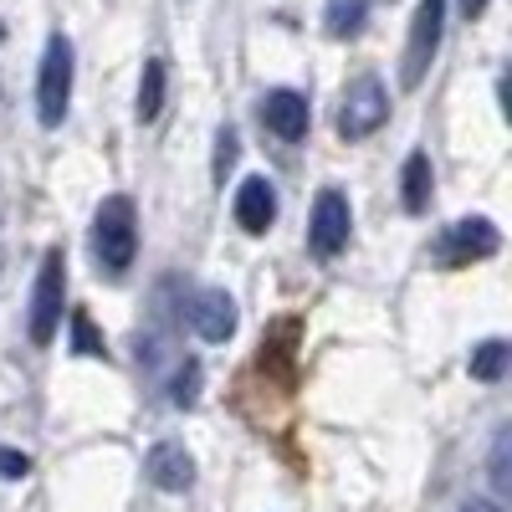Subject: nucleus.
Listing matches in <instances>:
<instances>
[{
  "mask_svg": "<svg viewBox=\"0 0 512 512\" xmlns=\"http://www.w3.org/2000/svg\"><path fill=\"white\" fill-rule=\"evenodd\" d=\"M72 354H82V359H108V344H103V333H98V323H93L88 308H72Z\"/></svg>",
  "mask_w": 512,
  "mask_h": 512,
  "instance_id": "dca6fc26",
  "label": "nucleus"
},
{
  "mask_svg": "<svg viewBox=\"0 0 512 512\" xmlns=\"http://www.w3.org/2000/svg\"><path fill=\"white\" fill-rule=\"evenodd\" d=\"M441 36H446V0H420L415 21H410V41H405V62H400V88L415 93L425 72H431L436 52H441Z\"/></svg>",
  "mask_w": 512,
  "mask_h": 512,
  "instance_id": "39448f33",
  "label": "nucleus"
},
{
  "mask_svg": "<svg viewBox=\"0 0 512 512\" xmlns=\"http://www.w3.org/2000/svg\"><path fill=\"white\" fill-rule=\"evenodd\" d=\"M507 446H512V436H507V425H502L497 441H492V487H497V497H507Z\"/></svg>",
  "mask_w": 512,
  "mask_h": 512,
  "instance_id": "6ab92c4d",
  "label": "nucleus"
},
{
  "mask_svg": "<svg viewBox=\"0 0 512 512\" xmlns=\"http://www.w3.org/2000/svg\"><path fill=\"white\" fill-rule=\"evenodd\" d=\"M0 41H6V31H0Z\"/></svg>",
  "mask_w": 512,
  "mask_h": 512,
  "instance_id": "5701e85b",
  "label": "nucleus"
},
{
  "mask_svg": "<svg viewBox=\"0 0 512 512\" xmlns=\"http://www.w3.org/2000/svg\"><path fill=\"white\" fill-rule=\"evenodd\" d=\"M262 123L272 128L277 139L297 144V139H308V123H313V108L303 93H292V88H272L262 98Z\"/></svg>",
  "mask_w": 512,
  "mask_h": 512,
  "instance_id": "1a4fd4ad",
  "label": "nucleus"
},
{
  "mask_svg": "<svg viewBox=\"0 0 512 512\" xmlns=\"http://www.w3.org/2000/svg\"><path fill=\"white\" fill-rule=\"evenodd\" d=\"M236 154H241V134H236L231 123H221V134H216V164H210V175H216V185H226V175H231Z\"/></svg>",
  "mask_w": 512,
  "mask_h": 512,
  "instance_id": "a211bd4d",
  "label": "nucleus"
},
{
  "mask_svg": "<svg viewBox=\"0 0 512 512\" xmlns=\"http://www.w3.org/2000/svg\"><path fill=\"white\" fill-rule=\"evenodd\" d=\"M164 88H169V67H164V57H149V62H144V77H139V103H134L139 123H154V118H159Z\"/></svg>",
  "mask_w": 512,
  "mask_h": 512,
  "instance_id": "4468645a",
  "label": "nucleus"
},
{
  "mask_svg": "<svg viewBox=\"0 0 512 512\" xmlns=\"http://www.w3.org/2000/svg\"><path fill=\"white\" fill-rule=\"evenodd\" d=\"M384 118H390V93H384V82L374 72H359L349 88H344V103H338V118H333L338 139L359 144V139L379 134Z\"/></svg>",
  "mask_w": 512,
  "mask_h": 512,
  "instance_id": "20e7f679",
  "label": "nucleus"
},
{
  "mask_svg": "<svg viewBox=\"0 0 512 512\" xmlns=\"http://www.w3.org/2000/svg\"><path fill=\"white\" fill-rule=\"evenodd\" d=\"M461 11H466V21H477L487 11V0H461Z\"/></svg>",
  "mask_w": 512,
  "mask_h": 512,
  "instance_id": "412c9836",
  "label": "nucleus"
},
{
  "mask_svg": "<svg viewBox=\"0 0 512 512\" xmlns=\"http://www.w3.org/2000/svg\"><path fill=\"white\" fill-rule=\"evenodd\" d=\"M169 400H175L180 410H190V405L200 400V364H195V359H185L180 374L169 379Z\"/></svg>",
  "mask_w": 512,
  "mask_h": 512,
  "instance_id": "f3484780",
  "label": "nucleus"
},
{
  "mask_svg": "<svg viewBox=\"0 0 512 512\" xmlns=\"http://www.w3.org/2000/svg\"><path fill=\"white\" fill-rule=\"evenodd\" d=\"M231 210H236V226H241L246 236H267L272 221H277V190H272V180H267V175L241 180Z\"/></svg>",
  "mask_w": 512,
  "mask_h": 512,
  "instance_id": "9d476101",
  "label": "nucleus"
},
{
  "mask_svg": "<svg viewBox=\"0 0 512 512\" xmlns=\"http://www.w3.org/2000/svg\"><path fill=\"white\" fill-rule=\"evenodd\" d=\"M31 472V456L26 451H11V446H0V477L6 482H21Z\"/></svg>",
  "mask_w": 512,
  "mask_h": 512,
  "instance_id": "aec40b11",
  "label": "nucleus"
},
{
  "mask_svg": "<svg viewBox=\"0 0 512 512\" xmlns=\"http://www.w3.org/2000/svg\"><path fill=\"white\" fill-rule=\"evenodd\" d=\"M461 512H502V507H497V502H466Z\"/></svg>",
  "mask_w": 512,
  "mask_h": 512,
  "instance_id": "4be33fe9",
  "label": "nucleus"
},
{
  "mask_svg": "<svg viewBox=\"0 0 512 512\" xmlns=\"http://www.w3.org/2000/svg\"><path fill=\"white\" fill-rule=\"evenodd\" d=\"M62 308H67V251L62 246H47L41 272H36V287H31V318H26V333H31L36 349H47L52 338H57Z\"/></svg>",
  "mask_w": 512,
  "mask_h": 512,
  "instance_id": "f03ea898",
  "label": "nucleus"
},
{
  "mask_svg": "<svg viewBox=\"0 0 512 512\" xmlns=\"http://www.w3.org/2000/svg\"><path fill=\"white\" fill-rule=\"evenodd\" d=\"M497 246H502V236H497V226L487 216H466V221H451L441 231V241L431 246V256H436V267L456 272V267H472V262L497 256Z\"/></svg>",
  "mask_w": 512,
  "mask_h": 512,
  "instance_id": "423d86ee",
  "label": "nucleus"
},
{
  "mask_svg": "<svg viewBox=\"0 0 512 512\" xmlns=\"http://www.w3.org/2000/svg\"><path fill=\"white\" fill-rule=\"evenodd\" d=\"M139 256V205L128 195H108L93 216V262L98 277H123Z\"/></svg>",
  "mask_w": 512,
  "mask_h": 512,
  "instance_id": "f257e3e1",
  "label": "nucleus"
},
{
  "mask_svg": "<svg viewBox=\"0 0 512 512\" xmlns=\"http://www.w3.org/2000/svg\"><path fill=\"white\" fill-rule=\"evenodd\" d=\"M349 231H354L349 195H344V190H333V185H323L318 200H313V221H308V246H313V256L333 262V256L349 246Z\"/></svg>",
  "mask_w": 512,
  "mask_h": 512,
  "instance_id": "0eeeda50",
  "label": "nucleus"
},
{
  "mask_svg": "<svg viewBox=\"0 0 512 512\" xmlns=\"http://www.w3.org/2000/svg\"><path fill=\"white\" fill-rule=\"evenodd\" d=\"M369 21V0H328L323 6V31L333 41H354Z\"/></svg>",
  "mask_w": 512,
  "mask_h": 512,
  "instance_id": "ddd939ff",
  "label": "nucleus"
},
{
  "mask_svg": "<svg viewBox=\"0 0 512 512\" xmlns=\"http://www.w3.org/2000/svg\"><path fill=\"white\" fill-rule=\"evenodd\" d=\"M241 313H236V297L221 292V287H205L195 292V303H190V328L205 338V344H226V338L236 333Z\"/></svg>",
  "mask_w": 512,
  "mask_h": 512,
  "instance_id": "6e6552de",
  "label": "nucleus"
},
{
  "mask_svg": "<svg viewBox=\"0 0 512 512\" xmlns=\"http://www.w3.org/2000/svg\"><path fill=\"white\" fill-rule=\"evenodd\" d=\"M144 472H149V482L159 492H190L195 487V456L180 441H159L144 456Z\"/></svg>",
  "mask_w": 512,
  "mask_h": 512,
  "instance_id": "9b49d317",
  "label": "nucleus"
},
{
  "mask_svg": "<svg viewBox=\"0 0 512 512\" xmlns=\"http://www.w3.org/2000/svg\"><path fill=\"white\" fill-rule=\"evenodd\" d=\"M507 338H482V344L472 349V359H466V369H472V379H482V384H492V379H502V369H507Z\"/></svg>",
  "mask_w": 512,
  "mask_h": 512,
  "instance_id": "2eb2a0df",
  "label": "nucleus"
},
{
  "mask_svg": "<svg viewBox=\"0 0 512 512\" xmlns=\"http://www.w3.org/2000/svg\"><path fill=\"white\" fill-rule=\"evenodd\" d=\"M431 185H436V169H431V154L415 149L400 169V205L410 210V216H425L431 210Z\"/></svg>",
  "mask_w": 512,
  "mask_h": 512,
  "instance_id": "f8f14e48",
  "label": "nucleus"
},
{
  "mask_svg": "<svg viewBox=\"0 0 512 512\" xmlns=\"http://www.w3.org/2000/svg\"><path fill=\"white\" fill-rule=\"evenodd\" d=\"M72 41L62 31L47 36V52H41V67H36V118L41 128H57L67 118V103H72Z\"/></svg>",
  "mask_w": 512,
  "mask_h": 512,
  "instance_id": "7ed1b4c3",
  "label": "nucleus"
}]
</instances>
